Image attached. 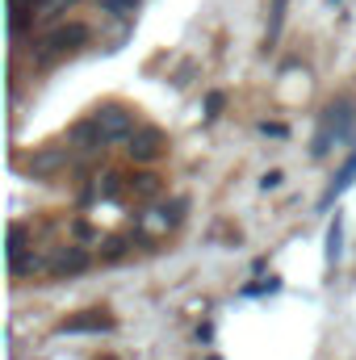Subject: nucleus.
I'll use <instances>...</instances> for the list:
<instances>
[{"mask_svg": "<svg viewBox=\"0 0 356 360\" xmlns=\"http://www.w3.org/2000/svg\"><path fill=\"white\" fill-rule=\"evenodd\" d=\"M89 38H92L89 21H63V25H55V30L42 38V59H59V55H72V51H80Z\"/></svg>", "mask_w": 356, "mask_h": 360, "instance_id": "f257e3e1", "label": "nucleus"}, {"mask_svg": "<svg viewBox=\"0 0 356 360\" xmlns=\"http://www.w3.org/2000/svg\"><path fill=\"white\" fill-rule=\"evenodd\" d=\"M164 151H168V139H164V130H155V126H139V130L126 139V155H130L134 164H155Z\"/></svg>", "mask_w": 356, "mask_h": 360, "instance_id": "f03ea898", "label": "nucleus"}, {"mask_svg": "<svg viewBox=\"0 0 356 360\" xmlns=\"http://www.w3.org/2000/svg\"><path fill=\"white\" fill-rule=\"evenodd\" d=\"M92 117L101 122V130H105L109 143H126V139L139 130V117H134L126 105H105V109H96Z\"/></svg>", "mask_w": 356, "mask_h": 360, "instance_id": "7ed1b4c3", "label": "nucleus"}, {"mask_svg": "<svg viewBox=\"0 0 356 360\" xmlns=\"http://www.w3.org/2000/svg\"><path fill=\"white\" fill-rule=\"evenodd\" d=\"M184 222V201H172V205H155L147 214H139V226L151 231V235H168Z\"/></svg>", "mask_w": 356, "mask_h": 360, "instance_id": "20e7f679", "label": "nucleus"}, {"mask_svg": "<svg viewBox=\"0 0 356 360\" xmlns=\"http://www.w3.org/2000/svg\"><path fill=\"white\" fill-rule=\"evenodd\" d=\"M68 160H72V151H63V147H42V151H34L30 155V176L34 180H51V176H59L63 168H68Z\"/></svg>", "mask_w": 356, "mask_h": 360, "instance_id": "39448f33", "label": "nucleus"}, {"mask_svg": "<svg viewBox=\"0 0 356 360\" xmlns=\"http://www.w3.org/2000/svg\"><path fill=\"white\" fill-rule=\"evenodd\" d=\"M68 143H72V147H80V151H92V155H96V151H105V143H109V139H105L101 122L89 117V122H76V126L68 130Z\"/></svg>", "mask_w": 356, "mask_h": 360, "instance_id": "423d86ee", "label": "nucleus"}, {"mask_svg": "<svg viewBox=\"0 0 356 360\" xmlns=\"http://www.w3.org/2000/svg\"><path fill=\"white\" fill-rule=\"evenodd\" d=\"M89 248H80V243H68V248H63V252H59V256H55V260H51V276H76V272H84L89 269Z\"/></svg>", "mask_w": 356, "mask_h": 360, "instance_id": "0eeeda50", "label": "nucleus"}, {"mask_svg": "<svg viewBox=\"0 0 356 360\" xmlns=\"http://www.w3.org/2000/svg\"><path fill=\"white\" fill-rule=\"evenodd\" d=\"M126 193L130 197H160L164 193V176L160 172H134L126 180Z\"/></svg>", "mask_w": 356, "mask_h": 360, "instance_id": "6e6552de", "label": "nucleus"}, {"mask_svg": "<svg viewBox=\"0 0 356 360\" xmlns=\"http://www.w3.org/2000/svg\"><path fill=\"white\" fill-rule=\"evenodd\" d=\"M105 327H113V323L101 319V314H92V319H68L59 331H105Z\"/></svg>", "mask_w": 356, "mask_h": 360, "instance_id": "1a4fd4ad", "label": "nucleus"}, {"mask_svg": "<svg viewBox=\"0 0 356 360\" xmlns=\"http://www.w3.org/2000/svg\"><path fill=\"white\" fill-rule=\"evenodd\" d=\"M352 176H356V155H352V160H348V164H344V172H340V176H336V184H331V188H327V197H323V201H331V197H336V193H344V188H348V184H352Z\"/></svg>", "mask_w": 356, "mask_h": 360, "instance_id": "9d476101", "label": "nucleus"}, {"mask_svg": "<svg viewBox=\"0 0 356 360\" xmlns=\"http://www.w3.org/2000/svg\"><path fill=\"white\" fill-rule=\"evenodd\" d=\"M126 252H130V239H109L105 252H101V264H113V260H122Z\"/></svg>", "mask_w": 356, "mask_h": 360, "instance_id": "9b49d317", "label": "nucleus"}, {"mask_svg": "<svg viewBox=\"0 0 356 360\" xmlns=\"http://www.w3.org/2000/svg\"><path fill=\"white\" fill-rule=\"evenodd\" d=\"M105 13H117V17H130L134 13V0H101Z\"/></svg>", "mask_w": 356, "mask_h": 360, "instance_id": "f8f14e48", "label": "nucleus"}, {"mask_svg": "<svg viewBox=\"0 0 356 360\" xmlns=\"http://www.w3.org/2000/svg\"><path fill=\"white\" fill-rule=\"evenodd\" d=\"M281 180H285V172H268L260 184H265V188H281Z\"/></svg>", "mask_w": 356, "mask_h": 360, "instance_id": "ddd939ff", "label": "nucleus"}]
</instances>
